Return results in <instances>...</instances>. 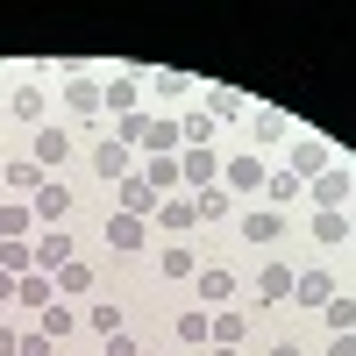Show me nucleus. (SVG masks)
Masks as SVG:
<instances>
[{"label": "nucleus", "instance_id": "1", "mask_svg": "<svg viewBox=\"0 0 356 356\" xmlns=\"http://www.w3.org/2000/svg\"><path fill=\"white\" fill-rule=\"evenodd\" d=\"M150 207H157V186H150L143 171H129V178H122V214H129V221H143Z\"/></svg>", "mask_w": 356, "mask_h": 356}, {"label": "nucleus", "instance_id": "2", "mask_svg": "<svg viewBox=\"0 0 356 356\" xmlns=\"http://www.w3.org/2000/svg\"><path fill=\"white\" fill-rule=\"evenodd\" d=\"M29 214H43V221L57 228V221H65V214H72V193H65V186H57V178H43V186H36V207H29Z\"/></svg>", "mask_w": 356, "mask_h": 356}, {"label": "nucleus", "instance_id": "3", "mask_svg": "<svg viewBox=\"0 0 356 356\" xmlns=\"http://www.w3.org/2000/svg\"><path fill=\"white\" fill-rule=\"evenodd\" d=\"M29 250H36V264H43V271H65V264H72V250H79V243H72L65 228H50L43 243H29Z\"/></svg>", "mask_w": 356, "mask_h": 356}, {"label": "nucleus", "instance_id": "4", "mask_svg": "<svg viewBox=\"0 0 356 356\" xmlns=\"http://www.w3.org/2000/svg\"><path fill=\"white\" fill-rule=\"evenodd\" d=\"M243 335H250V314H228V307H221L214 321H207V342H214V349H235Z\"/></svg>", "mask_w": 356, "mask_h": 356}, {"label": "nucleus", "instance_id": "5", "mask_svg": "<svg viewBox=\"0 0 356 356\" xmlns=\"http://www.w3.org/2000/svg\"><path fill=\"white\" fill-rule=\"evenodd\" d=\"M314 200H321V214H342V200H349V171H321V178H314Z\"/></svg>", "mask_w": 356, "mask_h": 356}, {"label": "nucleus", "instance_id": "6", "mask_svg": "<svg viewBox=\"0 0 356 356\" xmlns=\"http://www.w3.org/2000/svg\"><path fill=\"white\" fill-rule=\"evenodd\" d=\"M292 300H300V307H328V300H335L328 271H307V278H292Z\"/></svg>", "mask_w": 356, "mask_h": 356}, {"label": "nucleus", "instance_id": "7", "mask_svg": "<svg viewBox=\"0 0 356 356\" xmlns=\"http://www.w3.org/2000/svg\"><path fill=\"white\" fill-rule=\"evenodd\" d=\"M93 164H100V171L114 178V186H122V178L136 171V157H129V143H100V150H93Z\"/></svg>", "mask_w": 356, "mask_h": 356}, {"label": "nucleus", "instance_id": "8", "mask_svg": "<svg viewBox=\"0 0 356 356\" xmlns=\"http://www.w3.org/2000/svg\"><path fill=\"white\" fill-rule=\"evenodd\" d=\"M257 292H264V307H278V300H292V271H285V264H264V278H257Z\"/></svg>", "mask_w": 356, "mask_h": 356}, {"label": "nucleus", "instance_id": "9", "mask_svg": "<svg viewBox=\"0 0 356 356\" xmlns=\"http://www.w3.org/2000/svg\"><path fill=\"white\" fill-rule=\"evenodd\" d=\"M243 235H250V243H278V235H285V214H278V207H264V214L243 221Z\"/></svg>", "mask_w": 356, "mask_h": 356}, {"label": "nucleus", "instance_id": "10", "mask_svg": "<svg viewBox=\"0 0 356 356\" xmlns=\"http://www.w3.org/2000/svg\"><path fill=\"white\" fill-rule=\"evenodd\" d=\"M143 150H157V157H171V150H178V122H171V114L143 129Z\"/></svg>", "mask_w": 356, "mask_h": 356}, {"label": "nucleus", "instance_id": "11", "mask_svg": "<svg viewBox=\"0 0 356 356\" xmlns=\"http://www.w3.org/2000/svg\"><path fill=\"white\" fill-rule=\"evenodd\" d=\"M207 136H214V114H186V122H178V143H186V150H207Z\"/></svg>", "mask_w": 356, "mask_h": 356}, {"label": "nucleus", "instance_id": "12", "mask_svg": "<svg viewBox=\"0 0 356 356\" xmlns=\"http://www.w3.org/2000/svg\"><path fill=\"white\" fill-rule=\"evenodd\" d=\"M178 178H193V186H214V157H207V150H186V157H178Z\"/></svg>", "mask_w": 356, "mask_h": 356}, {"label": "nucleus", "instance_id": "13", "mask_svg": "<svg viewBox=\"0 0 356 356\" xmlns=\"http://www.w3.org/2000/svg\"><path fill=\"white\" fill-rule=\"evenodd\" d=\"M107 243H114V250H136V243H143V221H129V214H107Z\"/></svg>", "mask_w": 356, "mask_h": 356}, {"label": "nucleus", "instance_id": "14", "mask_svg": "<svg viewBox=\"0 0 356 356\" xmlns=\"http://www.w3.org/2000/svg\"><path fill=\"white\" fill-rule=\"evenodd\" d=\"M29 264H36L29 243H0V271H8V278H29Z\"/></svg>", "mask_w": 356, "mask_h": 356}, {"label": "nucleus", "instance_id": "15", "mask_svg": "<svg viewBox=\"0 0 356 356\" xmlns=\"http://www.w3.org/2000/svg\"><path fill=\"white\" fill-rule=\"evenodd\" d=\"M15 300H22V307H50V278H43V271L15 278Z\"/></svg>", "mask_w": 356, "mask_h": 356}, {"label": "nucleus", "instance_id": "16", "mask_svg": "<svg viewBox=\"0 0 356 356\" xmlns=\"http://www.w3.org/2000/svg\"><path fill=\"white\" fill-rule=\"evenodd\" d=\"M65 150H72V136L43 129V136H36V171H43V164H65Z\"/></svg>", "mask_w": 356, "mask_h": 356}, {"label": "nucleus", "instance_id": "17", "mask_svg": "<svg viewBox=\"0 0 356 356\" xmlns=\"http://www.w3.org/2000/svg\"><path fill=\"white\" fill-rule=\"evenodd\" d=\"M300 171H328V150H321V143H300V150H292V178H300Z\"/></svg>", "mask_w": 356, "mask_h": 356}, {"label": "nucleus", "instance_id": "18", "mask_svg": "<svg viewBox=\"0 0 356 356\" xmlns=\"http://www.w3.org/2000/svg\"><path fill=\"white\" fill-rule=\"evenodd\" d=\"M186 86H193L186 72H150V93L157 100H186Z\"/></svg>", "mask_w": 356, "mask_h": 356}, {"label": "nucleus", "instance_id": "19", "mask_svg": "<svg viewBox=\"0 0 356 356\" xmlns=\"http://www.w3.org/2000/svg\"><path fill=\"white\" fill-rule=\"evenodd\" d=\"M143 178H150V186L157 193H178V186H186V178H178V157H157L150 171H143Z\"/></svg>", "mask_w": 356, "mask_h": 356}, {"label": "nucleus", "instance_id": "20", "mask_svg": "<svg viewBox=\"0 0 356 356\" xmlns=\"http://www.w3.org/2000/svg\"><path fill=\"white\" fill-rule=\"evenodd\" d=\"M321 314H328V328H335V335H356V300H328Z\"/></svg>", "mask_w": 356, "mask_h": 356}, {"label": "nucleus", "instance_id": "21", "mask_svg": "<svg viewBox=\"0 0 356 356\" xmlns=\"http://www.w3.org/2000/svg\"><path fill=\"white\" fill-rule=\"evenodd\" d=\"M264 178H271V171H264L257 157H235V164H228V186H264Z\"/></svg>", "mask_w": 356, "mask_h": 356}, {"label": "nucleus", "instance_id": "22", "mask_svg": "<svg viewBox=\"0 0 356 356\" xmlns=\"http://www.w3.org/2000/svg\"><path fill=\"white\" fill-rule=\"evenodd\" d=\"M157 221H164V228H193L200 214H193V200H164V207H157Z\"/></svg>", "mask_w": 356, "mask_h": 356}, {"label": "nucleus", "instance_id": "23", "mask_svg": "<svg viewBox=\"0 0 356 356\" xmlns=\"http://www.w3.org/2000/svg\"><path fill=\"white\" fill-rule=\"evenodd\" d=\"M36 335H50V342H57V335H72V307H43V321H36Z\"/></svg>", "mask_w": 356, "mask_h": 356}, {"label": "nucleus", "instance_id": "24", "mask_svg": "<svg viewBox=\"0 0 356 356\" xmlns=\"http://www.w3.org/2000/svg\"><path fill=\"white\" fill-rule=\"evenodd\" d=\"M228 292H235V278H228V271H200V300H214V307H221Z\"/></svg>", "mask_w": 356, "mask_h": 356}, {"label": "nucleus", "instance_id": "25", "mask_svg": "<svg viewBox=\"0 0 356 356\" xmlns=\"http://www.w3.org/2000/svg\"><path fill=\"white\" fill-rule=\"evenodd\" d=\"M250 100L243 93H214V100H207V114H214V122H235V114H243Z\"/></svg>", "mask_w": 356, "mask_h": 356}, {"label": "nucleus", "instance_id": "26", "mask_svg": "<svg viewBox=\"0 0 356 356\" xmlns=\"http://www.w3.org/2000/svg\"><path fill=\"white\" fill-rule=\"evenodd\" d=\"M264 193H271V200H278V207H285V200H292V193H300V178H292V171H271V178H264Z\"/></svg>", "mask_w": 356, "mask_h": 356}, {"label": "nucleus", "instance_id": "27", "mask_svg": "<svg viewBox=\"0 0 356 356\" xmlns=\"http://www.w3.org/2000/svg\"><path fill=\"white\" fill-rule=\"evenodd\" d=\"M193 214H200V221H221V214H228V193H200Z\"/></svg>", "mask_w": 356, "mask_h": 356}, {"label": "nucleus", "instance_id": "28", "mask_svg": "<svg viewBox=\"0 0 356 356\" xmlns=\"http://www.w3.org/2000/svg\"><path fill=\"white\" fill-rule=\"evenodd\" d=\"M86 321H93V335H122V307H93Z\"/></svg>", "mask_w": 356, "mask_h": 356}, {"label": "nucleus", "instance_id": "29", "mask_svg": "<svg viewBox=\"0 0 356 356\" xmlns=\"http://www.w3.org/2000/svg\"><path fill=\"white\" fill-rule=\"evenodd\" d=\"M100 100H107V107H114V114H136V86H129V79H122V86H107V93H100Z\"/></svg>", "mask_w": 356, "mask_h": 356}, {"label": "nucleus", "instance_id": "30", "mask_svg": "<svg viewBox=\"0 0 356 356\" xmlns=\"http://www.w3.org/2000/svg\"><path fill=\"white\" fill-rule=\"evenodd\" d=\"M57 285H65V292H86V285H93V271H86V264L72 257V264H65V271H57Z\"/></svg>", "mask_w": 356, "mask_h": 356}, {"label": "nucleus", "instance_id": "31", "mask_svg": "<svg viewBox=\"0 0 356 356\" xmlns=\"http://www.w3.org/2000/svg\"><path fill=\"white\" fill-rule=\"evenodd\" d=\"M15 114H22V122H36V114H43V93H36V86H22V93H15Z\"/></svg>", "mask_w": 356, "mask_h": 356}, {"label": "nucleus", "instance_id": "32", "mask_svg": "<svg viewBox=\"0 0 356 356\" xmlns=\"http://www.w3.org/2000/svg\"><path fill=\"white\" fill-rule=\"evenodd\" d=\"M22 228H29V207H0V235H8V243H15Z\"/></svg>", "mask_w": 356, "mask_h": 356}, {"label": "nucleus", "instance_id": "33", "mask_svg": "<svg viewBox=\"0 0 356 356\" xmlns=\"http://www.w3.org/2000/svg\"><path fill=\"white\" fill-rule=\"evenodd\" d=\"M314 235H321V243H342L349 221H342V214H321V221H314Z\"/></svg>", "mask_w": 356, "mask_h": 356}, {"label": "nucleus", "instance_id": "34", "mask_svg": "<svg viewBox=\"0 0 356 356\" xmlns=\"http://www.w3.org/2000/svg\"><path fill=\"white\" fill-rule=\"evenodd\" d=\"M65 100H72L79 114H93V107H100V86H72V93H65Z\"/></svg>", "mask_w": 356, "mask_h": 356}, {"label": "nucleus", "instance_id": "35", "mask_svg": "<svg viewBox=\"0 0 356 356\" xmlns=\"http://www.w3.org/2000/svg\"><path fill=\"white\" fill-rule=\"evenodd\" d=\"M164 271L171 278H193V250H164Z\"/></svg>", "mask_w": 356, "mask_h": 356}, {"label": "nucleus", "instance_id": "36", "mask_svg": "<svg viewBox=\"0 0 356 356\" xmlns=\"http://www.w3.org/2000/svg\"><path fill=\"white\" fill-rule=\"evenodd\" d=\"M107 356H143V349H136L129 335H107Z\"/></svg>", "mask_w": 356, "mask_h": 356}, {"label": "nucleus", "instance_id": "37", "mask_svg": "<svg viewBox=\"0 0 356 356\" xmlns=\"http://www.w3.org/2000/svg\"><path fill=\"white\" fill-rule=\"evenodd\" d=\"M22 356H50V335H22Z\"/></svg>", "mask_w": 356, "mask_h": 356}, {"label": "nucleus", "instance_id": "38", "mask_svg": "<svg viewBox=\"0 0 356 356\" xmlns=\"http://www.w3.org/2000/svg\"><path fill=\"white\" fill-rule=\"evenodd\" d=\"M0 356H22V335L15 328H0Z\"/></svg>", "mask_w": 356, "mask_h": 356}, {"label": "nucleus", "instance_id": "39", "mask_svg": "<svg viewBox=\"0 0 356 356\" xmlns=\"http://www.w3.org/2000/svg\"><path fill=\"white\" fill-rule=\"evenodd\" d=\"M328 356H356V335H335V342H328Z\"/></svg>", "mask_w": 356, "mask_h": 356}, {"label": "nucleus", "instance_id": "40", "mask_svg": "<svg viewBox=\"0 0 356 356\" xmlns=\"http://www.w3.org/2000/svg\"><path fill=\"white\" fill-rule=\"evenodd\" d=\"M8 300H15V278H8V271H0V307H8Z\"/></svg>", "mask_w": 356, "mask_h": 356}, {"label": "nucleus", "instance_id": "41", "mask_svg": "<svg viewBox=\"0 0 356 356\" xmlns=\"http://www.w3.org/2000/svg\"><path fill=\"white\" fill-rule=\"evenodd\" d=\"M271 356H300V349H292V342H278V349H271Z\"/></svg>", "mask_w": 356, "mask_h": 356}, {"label": "nucleus", "instance_id": "42", "mask_svg": "<svg viewBox=\"0 0 356 356\" xmlns=\"http://www.w3.org/2000/svg\"><path fill=\"white\" fill-rule=\"evenodd\" d=\"M349 228H356V221H349Z\"/></svg>", "mask_w": 356, "mask_h": 356}]
</instances>
